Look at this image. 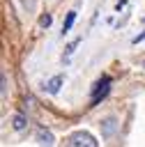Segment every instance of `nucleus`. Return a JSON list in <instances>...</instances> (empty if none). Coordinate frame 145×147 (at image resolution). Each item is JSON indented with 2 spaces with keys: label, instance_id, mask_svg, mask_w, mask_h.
<instances>
[{
  "label": "nucleus",
  "instance_id": "nucleus-13",
  "mask_svg": "<svg viewBox=\"0 0 145 147\" xmlns=\"http://www.w3.org/2000/svg\"><path fill=\"white\" fill-rule=\"evenodd\" d=\"M143 67H145V62H143Z\"/></svg>",
  "mask_w": 145,
  "mask_h": 147
},
{
  "label": "nucleus",
  "instance_id": "nucleus-8",
  "mask_svg": "<svg viewBox=\"0 0 145 147\" xmlns=\"http://www.w3.org/2000/svg\"><path fill=\"white\" fill-rule=\"evenodd\" d=\"M7 94H9V83H7V74L2 71L0 74V96L7 99Z\"/></svg>",
  "mask_w": 145,
  "mask_h": 147
},
{
  "label": "nucleus",
  "instance_id": "nucleus-3",
  "mask_svg": "<svg viewBox=\"0 0 145 147\" xmlns=\"http://www.w3.org/2000/svg\"><path fill=\"white\" fill-rule=\"evenodd\" d=\"M99 124H101V138L104 140H108V138L115 136V131H117V117L115 115H106Z\"/></svg>",
  "mask_w": 145,
  "mask_h": 147
},
{
  "label": "nucleus",
  "instance_id": "nucleus-7",
  "mask_svg": "<svg viewBox=\"0 0 145 147\" xmlns=\"http://www.w3.org/2000/svg\"><path fill=\"white\" fill-rule=\"evenodd\" d=\"M37 140H39V142H41L44 147H51V145H53V133H51V131H44V129H41V131L37 133Z\"/></svg>",
  "mask_w": 145,
  "mask_h": 147
},
{
  "label": "nucleus",
  "instance_id": "nucleus-12",
  "mask_svg": "<svg viewBox=\"0 0 145 147\" xmlns=\"http://www.w3.org/2000/svg\"><path fill=\"white\" fill-rule=\"evenodd\" d=\"M124 5H127V0H117V5H115V9H117V11H120V9H122V7H124Z\"/></svg>",
  "mask_w": 145,
  "mask_h": 147
},
{
  "label": "nucleus",
  "instance_id": "nucleus-14",
  "mask_svg": "<svg viewBox=\"0 0 145 147\" xmlns=\"http://www.w3.org/2000/svg\"><path fill=\"white\" fill-rule=\"evenodd\" d=\"M143 21H145V18H143Z\"/></svg>",
  "mask_w": 145,
  "mask_h": 147
},
{
  "label": "nucleus",
  "instance_id": "nucleus-6",
  "mask_svg": "<svg viewBox=\"0 0 145 147\" xmlns=\"http://www.w3.org/2000/svg\"><path fill=\"white\" fill-rule=\"evenodd\" d=\"M76 14H78L76 9H71V11H67V18H64V23H62V37H64V34H67V32L71 30V25L76 23Z\"/></svg>",
  "mask_w": 145,
  "mask_h": 147
},
{
  "label": "nucleus",
  "instance_id": "nucleus-9",
  "mask_svg": "<svg viewBox=\"0 0 145 147\" xmlns=\"http://www.w3.org/2000/svg\"><path fill=\"white\" fill-rule=\"evenodd\" d=\"M81 39H83V37H76V39H74V41H71V44L67 46V51H64V55H67V57H69V55H71V53L76 51V46L81 44Z\"/></svg>",
  "mask_w": 145,
  "mask_h": 147
},
{
  "label": "nucleus",
  "instance_id": "nucleus-1",
  "mask_svg": "<svg viewBox=\"0 0 145 147\" xmlns=\"http://www.w3.org/2000/svg\"><path fill=\"white\" fill-rule=\"evenodd\" d=\"M67 147H99V142L90 131H74L67 140Z\"/></svg>",
  "mask_w": 145,
  "mask_h": 147
},
{
  "label": "nucleus",
  "instance_id": "nucleus-2",
  "mask_svg": "<svg viewBox=\"0 0 145 147\" xmlns=\"http://www.w3.org/2000/svg\"><path fill=\"white\" fill-rule=\"evenodd\" d=\"M110 92V76H101L94 85H92V99H90V106H97L99 101H104Z\"/></svg>",
  "mask_w": 145,
  "mask_h": 147
},
{
  "label": "nucleus",
  "instance_id": "nucleus-4",
  "mask_svg": "<svg viewBox=\"0 0 145 147\" xmlns=\"http://www.w3.org/2000/svg\"><path fill=\"white\" fill-rule=\"evenodd\" d=\"M62 83H64V76H62V74H58V76H53V78L46 83V87H44V90H46L48 94H58V92H60V87H62Z\"/></svg>",
  "mask_w": 145,
  "mask_h": 147
},
{
  "label": "nucleus",
  "instance_id": "nucleus-5",
  "mask_svg": "<svg viewBox=\"0 0 145 147\" xmlns=\"http://www.w3.org/2000/svg\"><path fill=\"white\" fill-rule=\"evenodd\" d=\"M25 126H28V119H25V115H21V113L12 115V129H14V131H23Z\"/></svg>",
  "mask_w": 145,
  "mask_h": 147
},
{
  "label": "nucleus",
  "instance_id": "nucleus-11",
  "mask_svg": "<svg viewBox=\"0 0 145 147\" xmlns=\"http://www.w3.org/2000/svg\"><path fill=\"white\" fill-rule=\"evenodd\" d=\"M140 41H145V32H143V34H138V37H133V39H131V44H133V46H136V44H140Z\"/></svg>",
  "mask_w": 145,
  "mask_h": 147
},
{
  "label": "nucleus",
  "instance_id": "nucleus-10",
  "mask_svg": "<svg viewBox=\"0 0 145 147\" xmlns=\"http://www.w3.org/2000/svg\"><path fill=\"white\" fill-rule=\"evenodd\" d=\"M51 23H53V16H51V14H44V16L39 18V25H41V28H48Z\"/></svg>",
  "mask_w": 145,
  "mask_h": 147
}]
</instances>
